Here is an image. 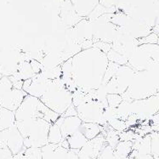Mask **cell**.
I'll return each instance as SVG.
<instances>
[{
  "label": "cell",
  "instance_id": "1",
  "mask_svg": "<svg viewBox=\"0 0 159 159\" xmlns=\"http://www.w3.org/2000/svg\"><path fill=\"white\" fill-rule=\"evenodd\" d=\"M71 59V78L78 89L88 94L102 84L109 64L107 54L99 48L91 47L81 50Z\"/></svg>",
  "mask_w": 159,
  "mask_h": 159
},
{
  "label": "cell",
  "instance_id": "2",
  "mask_svg": "<svg viewBox=\"0 0 159 159\" xmlns=\"http://www.w3.org/2000/svg\"><path fill=\"white\" fill-rule=\"evenodd\" d=\"M16 125L24 138L26 148H42L49 143V128L51 124L43 118H32L16 121Z\"/></svg>",
  "mask_w": 159,
  "mask_h": 159
},
{
  "label": "cell",
  "instance_id": "3",
  "mask_svg": "<svg viewBox=\"0 0 159 159\" xmlns=\"http://www.w3.org/2000/svg\"><path fill=\"white\" fill-rule=\"evenodd\" d=\"M159 92V83L152 71H135L133 80L124 94L123 101L132 102L156 95Z\"/></svg>",
  "mask_w": 159,
  "mask_h": 159
},
{
  "label": "cell",
  "instance_id": "4",
  "mask_svg": "<svg viewBox=\"0 0 159 159\" xmlns=\"http://www.w3.org/2000/svg\"><path fill=\"white\" fill-rule=\"evenodd\" d=\"M40 101L50 110L62 116L72 105V92L66 89L61 78H58L51 81Z\"/></svg>",
  "mask_w": 159,
  "mask_h": 159
},
{
  "label": "cell",
  "instance_id": "5",
  "mask_svg": "<svg viewBox=\"0 0 159 159\" xmlns=\"http://www.w3.org/2000/svg\"><path fill=\"white\" fill-rule=\"evenodd\" d=\"M16 120L23 121L32 118H43L49 124H55L61 117L40 101V99L27 94L20 107L15 112Z\"/></svg>",
  "mask_w": 159,
  "mask_h": 159
},
{
  "label": "cell",
  "instance_id": "6",
  "mask_svg": "<svg viewBox=\"0 0 159 159\" xmlns=\"http://www.w3.org/2000/svg\"><path fill=\"white\" fill-rule=\"evenodd\" d=\"M24 61L23 53L20 45L8 44L0 49V73L10 77L16 74Z\"/></svg>",
  "mask_w": 159,
  "mask_h": 159
},
{
  "label": "cell",
  "instance_id": "7",
  "mask_svg": "<svg viewBox=\"0 0 159 159\" xmlns=\"http://www.w3.org/2000/svg\"><path fill=\"white\" fill-rule=\"evenodd\" d=\"M135 71L129 66H120L116 74L107 84H106L108 94H123L129 87Z\"/></svg>",
  "mask_w": 159,
  "mask_h": 159
},
{
  "label": "cell",
  "instance_id": "8",
  "mask_svg": "<svg viewBox=\"0 0 159 159\" xmlns=\"http://www.w3.org/2000/svg\"><path fill=\"white\" fill-rule=\"evenodd\" d=\"M78 111V117L83 123H94L103 127L108 125L103 118V112L106 107L97 101H87L76 107Z\"/></svg>",
  "mask_w": 159,
  "mask_h": 159
},
{
  "label": "cell",
  "instance_id": "9",
  "mask_svg": "<svg viewBox=\"0 0 159 159\" xmlns=\"http://www.w3.org/2000/svg\"><path fill=\"white\" fill-rule=\"evenodd\" d=\"M131 109L132 114L136 117L138 122L149 121L159 112V98L153 95L143 100L134 101L131 102Z\"/></svg>",
  "mask_w": 159,
  "mask_h": 159
},
{
  "label": "cell",
  "instance_id": "10",
  "mask_svg": "<svg viewBox=\"0 0 159 159\" xmlns=\"http://www.w3.org/2000/svg\"><path fill=\"white\" fill-rule=\"evenodd\" d=\"M139 46L140 43L138 39L131 37L119 28L117 37L111 43V49L128 59L132 55Z\"/></svg>",
  "mask_w": 159,
  "mask_h": 159
},
{
  "label": "cell",
  "instance_id": "11",
  "mask_svg": "<svg viewBox=\"0 0 159 159\" xmlns=\"http://www.w3.org/2000/svg\"><path fill=\"white\" fill-rule=\"evenodd\" d=\"M1 141L7 146L13 155L18 154L25 149L24 138L15 124L10 129L1 131Z\"/></svg>",
  "mask_w": 159,
  "mask_h": 159
},
{
  "label": "cell",
  "instance_id": "12",
  "mask_svg": "<svg viewBox=\"0 0 159 159\" xmlns=\"http://www.w3.org/2000/svg\"><path fill=\"white\" fill-rule=\"evenodd\" d=\"M52 80H49L40 72L33 78L23 82L22 89L26 94L40 99L45 93Z\"/></svg>",
  "mask_w": 159,
  "mask_h": 159
},
{
  "label": "cell",
  "instance_id": "13",
  "mask_svg": "<svg viewBox=\"0 0 159 159\" xmlns=\"http://www.w3.org/2000/svg\"><path fill=\"white\" fill-rule=\"evenodd\" d=\"M107 143L104 134L101 133L92 140H88L84 147L78 151V157H89V158H98L101 152L103 150Z\"/></svg>",
  "mask_w": 159,
  "mask_h": 159
},
{
  "label": "cell",
  "instance_id": "14",
  "mask_svg": "<svg viewBox=\"0 0 159 159\" xmlns=\"http://www.w3.org/2000/svg\"><path fill=\"white\" fill-rule=\"evenodd\" d=\"M27 94L23 89L13 88L0 101V107L16 112L21 105Z\"/></svg>",
  "mask_w": 159,
  "mask_h": 159
},
{
  "label": "cell",
  "instance_id": "15",
  "mask_svg": "<svg viewBox=\"0 0 159 159\" xmlns=\"http://www.w3.org/2000/svg\"><path fill=\"white\" fill-rule=\"evenodd\" d=\"M76 13L83 19L89 16L94 10L100 4V0H70Z\"/></svg>",
  "mask_w": 159,
  "mask_h": 159
},
{
  "label": "cell",
  "instance_id": "16",
  "mask_svg": "<svg viewBox=\"0 0 159 159\" xmlns=\"http://www.w3.org/2000/svg\"><path fill=\"white\" fill-rule=\"evenodd\" d=\"M82 124H83V121L78 116L64 117L60 126L63 139L66 140L71 134L78 131L81 128Z\"/></svg>",
  "mask_w": 159,
  "mask_h": 159
},
{
  "label": "cell",
  "instance_id": "17",
  "mask_svg": "<svg viewBox=\"0 0 159 159\" xmlns=\"http://www.w3.org/2000/svg\"><path fill=\"white\" fill-rule=\"evenodd\" d=\"M42 159H63L66 154L68 152V149H66L60 144H52L48 143L43 146Z\"/></svg>",
  "mask_w": 159,
  "mask_h": 159
},
{
  "label": "cell",
  "instance_id": "18",
  "mask_svg": "<svg viewBox=\"0 0 159 159\" xmlns=\"http://www.w3.org/2000/svg\"><path fill=\"white\" fill-rule=\"evenodd\" d=\"M16 121L14 111L0 107V131L10 129L16 124Z\"/></svg>",
  "mask_w": 159,
  "mask_h": 159
},
{
  "label": "cell",
  "instance_id": "19",
  "mask_svg": "<svg viewBox=\"0 0 159 159\" xmlns=\"http://www.w3.org/2000/svg\"><path fill=\"white\" fill-rule=\"evenodd\" d=\"M104 127L94 123H83L80 128V131L84 134L89 140L94 139L102 133Z\"/></svg>",
  "mask_w": 159,
  "mask_h": 159
},
{
  "label": "cell",
  "instance_id": "20",
  "mask_svg": "<svg viewBox=\"0 0 159 159\" xmlns=\"http://www.w3.org/2000/svg\"><path fill=\"white\" fill-rule=\"evenodd\" d=\"M66 140L68 141L70 149L79 151L82 147H84L86 143L88 142L89 140L79 129L76 133L71 134V136H69Z\"/></svg>",
  "mask_w": 159,
  "mask_h": 159
},
{
  "label": "cell",
  "instance_id": "21",
  "mask_svg": "<svg viewBox=\"0 0 159 159\" xmlns=\"http://www.w3.org/2000/svg\"><path fill=\"white\" fill-rule=\"evenodd\" d=\"M132 151H133L132 141H119V143L114 148V153L121 159H129Z\"/></svg>",
  "mask_w": 159,
  "mask_h": 159
},
{
  "label": "cell",
  "instance_id": "22",
  "mask_svg": "<svg viewBox=\"0 0 159 159\" xmlns=\"http://www.w3.org/2000/svg\"><path fill=\"white\" fill-rule=\"evenodd\" d=\"M119 133L112 128H111L109 125L107 127H104V130L102 131V134H104L106 140H107V145L112 146V147H116L117 144L120 141V138H119Z\"/></svg>",
  "mask_w": 159,
  "mask_h": 159
},
{
  "label": "cell",
  "instance_id": "23",
  "mask_svg": "<svg viewBox=\"0 0 159 159\" xmlns=\"http://www.w3.org/2000/svg\"><path fill=\"white\" fill-rule=\"evenodd\" d=\"M63 140L64 139H63V136H62L61 130L60 126H58L55 123L51 124V126L49 128V135H48L49 143L60 144Z\"/></svg>",
  "mask_w": 159,
  "mask_h": 159
},
{
  "label": "cell",
  "instance_id": "24",
  "mask_svg": "<svg viewBox=\"0 0 159 159\" xmlns=\"http://www.w3.org/2000/svg\"><path fill=\"white\" fill-rule=\"evenodd\" d=\"M107 58L109 60V61L114 62V63H116V64H117V65L119 66L127 65V64H128V61H129V59L126 58L124 55L118 54V53L116 52V51L113 50L112 49H111L110 51L107 53Z\"/></svg>",
  "mask_w": 159,
  "mask_h": 159
},
{
  "label": "cell",
  "instance_id": "25",
  "mask_svg": "<svg viewBox=\"0 0 159 159\" xmlns=\"http://www.w3.org/2000/svg\"><path fill=\"white\" fill-rule=\"evenodd\" d=\"M12 89H13V83L10 80V77L3 76V78L0 79V101Z\"/></svg>",
  "mask_w": 159,
  "mask_h": 159
},
{
  "label": "cell",
  "instance_id": "26",
  "mask_svg": "<svg viewBox=\"0 0 159 159\" xmlns=\"http://www.w3.org/2000/svg\"><path fill=\"white\" fill-rule=\"evenodd\" d=\"M119 66H120L117 65L116 63H114V62L109 61L108 66H107V70H106V72H105L103 82H102L103 84H107L111 78H113L114 75L116 74V72H117V69L119 68Z\"/></svg>",
  "mask_w": 159,
  "mask_h": 159
},
{
  "label": "cell",
  "instance_id": "27",
  "mask_svg": "<svg viewBox=\"0 0 159 159\" xmlns=\"http://www.w3.org/2000/svg\"><path fill=\"white\" fill-rule=\"evenodd\" d=\"M151 136V151L153 157H159V133L152 131L150 133Z\"/></svg>",
  "mask_w": 159,
  "mask_h": 159
},
{
  "label": "cell",
  "instance_id": "28",
  "mask_svg": "<svg viewBox=\"0 0 159 159\" xmlns=\"http://www.w3.org/2000/svg\"><path fill=\"white\" fill-rule=\"evenodd\" d=\"M108 125L112 128L113 129H115L117 132H123V131H125V130L128 129V126H127L126 122L124 120H121L119 118H113L111 121H109L108 123Z\"/></svg>",
  "mask_w": 159,
  "mask_h": 159
},
{
  "label": "cell",
  "instance_id": "29",
  "mask_svg": "<svg viewBox=\"0 0 159 159\" xmlns=\"http://www.w3.org/2000/svg\"><path fill=\"white\" fill-rule=\"evenodd\" d=\"M25 159H42V150L41 148H26L25 150Z\"/></svg>",
  "mask_w": 159,
  "mask_h": 159
},
{
  "label": "cell",
  "instance_id": "30",
  "mask_svg": "<svg viewBox=\"0 0 159 159\" xmlns=\"http://www.w3.org/2000/svg\"><path fill=\"white\" fill-rule=\"evenodd\" d=\"M123 101V98L121 94H107V103L108 107L117 108L120 103Z\"/></svg>",
  "mask_w": 159,
  "mask_h": 159
},
{
  "label": "cell",
  "instance_id": "31",
  "mask_svg": "<svg viewBox=\"0 0 159 159\" xmlns=\"http://www.w3.org/2000/svg\"><path fill=\"white\" fill-rule=\"evenodd\" d=\"M140 45L141 44H159V37L155 33H150L143 39H138Z\"/></svg>",
  "mask_w": 159,
  "mask_h": 159
},
{
  "label": "cell",
  "instance_id": "32",
  "mask_svg": "<svg viewBox=\"0 0 159 159\" xmlns=\"http://www.w3.org/2000/svg\"><path fill=\"white\" fill-rule=\"evenodd\" d=\"M117 108L114 107H107V108H105L104 112H103V118L104 120L108 123L109 121H111L113 118H117Z\"/></svg>",
  "mask_w": 159,
  "mask_h": 159
},
{
  "label": "cell",
  "instance_id": "33",
  "mask_svg": "<svg viewBox=\"0 0 159 159\" xmlns=\"http://www.w3.org/2000/svg\"><path fill=\"white\" fill-rule=\"evenodd\" d=\"M149 124L152 131H156L159 133V112L154 115L149 120Z\"/></svg>",
  "mask_w": 159,
  "mask_h": 159
},
{
  "label": "cell",
  "instance_id": "34",
  "mask_svg": "<svg viewBox=\"0 0 159 159\" xmlns=\"http://www.w3.org/2000/svg\"><path fill=\"white\" fill-rule=\"evenodd\" d=\"M30 63H31V66H32L33 70L35 74H39V73H40L43 70V67L41 62L35 61V60H31Z\"/></svg>",
  "mask_w": 159,
  "mask_h": 159
},
{
  "label": "cell",
  "instance_id": "35",
  "mask_svg": "<svg viewBox=\"0 0 159 159\" xmlns=\"http://www.w3.org/2000/svg\"><path fill=\"white\" fill-rule=\"evenodd\" d=\"M74 116H78V111H77L76 107H74L73 105H71V107H69L68 109L66 111L65 113L62 115V117H74Z\"/></svg>",
  "mask_w": 159,
  "mask_h": 159
},
{
  "label": "cell",
  "instance_id": "36",
  "mask_svg": "<svg viewBox=\"0 0 159 159\" xmlns=\"http://www.w3.org/2000/svg\"><path fill=\"white\" fill-rule=\"evenodd\" d=\"M78 153V151L77 150H68V152L66 154L65 157L63 159H79Z\"/></svg>",
  "mask_w": 159,
  "mask_h": 159
},
{
  "label": "cell",
  "instance_id": "37",
  "mask_svg": "<svg viewBox=\"0 0 159 159\" xmlns=\"http://www.w3.org/2000/svg\"><path fill=\"white\" fill-rule=\"evenodd\" d=\"M100 4L107 8H113L117 5V0H100Z\"/></svg>",
  "mask_w": 159,
  "mask_h": 159
},
{
  "label": "cell",
  "instance_id": "38",
  "mask_svg": "<svg viewBox=\"0 0 159 159\" xmlns=\"http://www.w3.org/2000/svg\"><path fill=\"white\" fill-rule=\"evenodd\" d=\"M155 15H156V25L159 26V0H156L155 2Z\"/></svg>",
  "mask_w": 159,
  "mask_h": 159
},
{
  "label": "cell",
  "instance_id": "39",
  "mask_svg": "<svg viewBox=\"0 0 159 159\" xmlns=\"http://www.w3.org/2000/svg\"><path fill=\"white\" fill-rule=\"evenodd\" d=\"M25 150H26V148L23 150V151H21L20 152L18 153V154L13 155V157H12V158L11 159H25V155H24Z\"/></svg>",
  "mask_w": 159,
  "mask_h": 159
},
{
  "label": "cell",
  "instance_id": "40",
  "mask_svg": "<svg viewBox=\"0 0 159 159\" xmlns=\"http://www.w3.org/2000/svg\"><path fill=\"white\" fill-rule=\"evenodd\" d=\"M136 159H155V158H154V157H153L152 154H149V155H145V156L137 157Z\"/></svg>",
  "mask_w": 159,
  "mask_h": 159
},
{
  "label": "cell",
  "instance_id": "41",
  "mask_svg": "<svg viewBox=\"0 0 159 159\" xmlns=\"http://www.w3.org/2000/svg\"><path fill=\"white\" fill-rule=\"evenodd\" d=\"M79 159H97V158H89V157H81Z\"/></svg>",
  "mask_w": 159,
  "mask_h": 159
},
{
  "label": "cell",
  "instance_id": "42",
  "mask_svg": "<svg viewBox=\"0 0 159 159\" xmlns=\"http://www.w3.org/2000/svg\"><path fill=\"white\" fill-rule=\"evenodd\" d=\"M0 143H3L1 141V131H0ZM3 144H4V143H3Z\"/></svg>",
  "mask_w": 159,
  "mask_h": 159
},
{
  "label": "cell",
  "instance_id": "43",
  "mask_svg": "<svg viewBox=\"0 0 159 159\" xmlns=\"http://www.w3.org/2000/svg\"><path fill=\"white\" fill-rule=\"evenodd\" d=\"M154 158L155 159H159V157L157 156V157H154Z\"/></svg>",
  "mask_w": 159,
  "mask_h": 159
},
{
  "label": "cell",
  "instance_id": "44",
  "mask_svg": "<svg viewBox=\"0 0 159 159\" xmlns=\"http://www.w3.org/2000/svg\"><path fill=\"white\" fill-rule=\"evenodd\" d=\"M3 78V75L0 73V79H1V78Z\"/></svg>",
  "mask_w": 159,
  "mask_h": 159
}]
</instances>
